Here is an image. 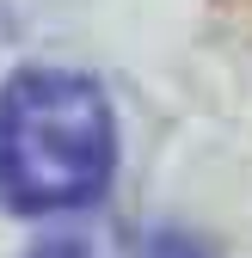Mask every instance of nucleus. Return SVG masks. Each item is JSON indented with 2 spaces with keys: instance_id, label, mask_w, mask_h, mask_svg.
Masks as SVG:
<instances>
[{
  "instance_id": "obj_1",
  "label": "nucleus",
  "mask_w": 252,
  "mask_h": 258,
  "mask_svg": "<svg viewBox=\"0 0 252 258\" xmlns=\"http://www.w3.org/2000/svg\"><path fill=\"white\" fill-rule=\"evenodd\" d=\"M117 172V117L99 80L74 68H19L0 86V203L61 215L105 197Z\"/></svg>"
},
{
  "instance_id": "obj_2",
  "label": "nucleus",
  "mask_w": 252,
  "mask_h": 258,
  "mask_svg": "<svg viewBox=\"0 0 252 258\" xmlns=\"http://www.w3.org/2000/svg\"><path fill=\"white\" fill-rule=\"evenodd\" d=\"M148 258H203V246H197V240H184V234H154Z\"/></svg>"
},
{
  "instance_id": "obj_3",
  "label": "nucleus",
  "mask_w": 252,
  "mask_h": 258,
  "mask_svg": "<svg viewBox=\"0 0 252 258\" xmlns=\"http://www.w3.org/2000/svg\"><path fill=\"white\" fill-rule=\"evenodd\" d=\"M31 258H92V246L86 240H43Z\"/></svg>"
}]
</instances>
